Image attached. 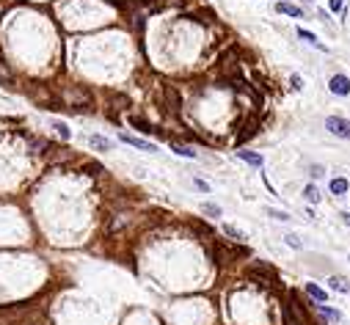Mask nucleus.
I'll list each match as a JSON object with an SVG mask.
<instances>
[{
    "label": "nucleus",
    "instance_id": "1",
    "mask_svg": "<svg viewBox=\"0 0 350 325\" xmlns=\"http://www.w3.org/2000/svg\"><path fill=\"white\" fill-rule=\"evenodd\" d=\"M325 127H328V132H333V135L350 138V121H348V119H339V116H328V119H325Z\"/></svg>",
    "mask_w": 350,
    "mask_h": 325
},
{
    "label": "nucleus",
    "instance_id": "2",
    "mask_svg": "<svg viewBox=\"0 0 350 325\" xmlns=\"http://www.w3.org/2000/svg\"><path fill=\"white\" fill-rule=\"evenodd\" d=\"M121 141L127 146H135V149H141V152H157V146L152 144V141H144V138H138V135H130V132H121Z\"/></svg>",
    "mask_w": 350,
    "mask_h": 325
},
{
    "label": "nucleus",
    "instance_id": "3",
    "mask_svg": "<svg viewBox=\"0 0 350 325\" xmlns=\"http://www.w3.org/2000/svg\"><path fill=\"white\" fill-rule=\"evenodd\" d=\"M328 88H331L333 94L348 97V94H350V80H348L345 75H333V77H331V83H328Z\"/></svg>",
    "mask_w": 350,
    "mask_h": 325
},
{
    "label": "nucleus",
    "instance_id": "4",
    "mask_svg": "<svg viewBox=\"0 0 350 325\" xmlns=\"http://www.w3.org/2000/svg\"><path fill=\"white\" fill-rule=\"evenodd\" d=\"M315 311H317V314H323L325 320H331V323H339V320H342V314L336 311V309H328V306H323V303H317Z\"/></svg>",
    "mask_w": 350,
    "mask_h": 325
},
{
    "label": "nucleus",
    "instance_id": "5",
    "mask_svg": "<svg viewBox=\"0 0 350 325\" xmlns=\"http://www.w3.org/2000/svg\"><path fill=\"white\" fill-rule=\"evenodd\" d=\"M240 160H246L248 165H262V154H256V152H248V149H240L237 152Z\"/></svg>",
    "mask_w": 350,
    "mask_h": 325
},
{
    "label": "nucleus",
    "instance_id": "6",
    "mask_svg": "<svg viewBox=\"0 0 350 325\" xmlns=\"http://www.w3.org/2000/svg\"><path fill=\"white\" fill-rule=\"evenodd\" d=\"M298 36H300V39H303V42H306V44H315V47H317V50H328V47H325V44H320V42H317V36L315 33H309V31H303V28H298Z\"/></svg>",
    "mask_w": 350,
    "mask_h": 325
},
{
    "label": "nucleus",
    "instance_id": "7",
    "mask_svg": "<svg viewBox=\"0 0 350 325\" xmlns=\"http://www.w3.org/2000/svg\"><path fill=\"white\" fill-rule=\"evenodd\" d=\"M276 9L282 11V14H290V17H303V9H298V6H290V3H279V6H276Z\"/></svg>",
    "mask_w": 350,
    "mask_h": 325
},
{
    "label": "nucleus",
    "instance_id": "8",
    "mask_svg": "<svg viewBox=\"0 0 350 325\" xmlns=\"http://www.w3.org/2000/svg\"><path fill=\"white\" fill-rule=\"evenodd\" d=\"M88 144L94 146V149H100V152H108V149H111V141L102 138V135H91L88 138Z\"/></svg>",
    "mask_w": 350,
    "mask_h": 325
},
{
    "label": "nucleus",
    "instance_id": "9",
    "mask_svg": "<svg viewBox=\"0 0 350 325\" xmlns=\"http://www.w3.org/2000/svg\"><path fill=\"white\" fill-rule=\"evenodd\" d=\"M306 292H309V295H312V298L317 300V303H325V298H328V295H325V290H320V287H315V284H309V287H306Z\"/></svg>",
    "mask_w": 350,
    "mask_h": 325
},
{
    "label": "nucleus",
    "instance_id": "10",
    "mask_svg": "<svg viewBox=\"0 0 350 325\" xmlns=\"http://www.w3.org/2000/svg\"><path fill=\"white\" fill-rule=\"evenodd\" d=\"M345 190H348V179H331V193L333 196H342V193H345Z\"/></svg>",
    "mask_w": 350,
    "mask_h": 325
},
{
    "label": "nucleus",
    "instance_id": "11",
    "mask_svg": "<svg viewBox=\"0 0 350 325\" xmlns=\"http://www.w3.org/2000/svg\"><path fill=\"white\" fill-rule=\"evenodd\" d=\"M223 231H226V234H229L232 240H237V243H243V240H246V234H243V231H240L237 226H232V223H226V226H223Z\"/></svg>",
    "mask_w": 350,
    "mask_h": 325
},
{
    "label": "nucleus",
    "instance_id": "12",
    "mask_svg": "<svg viewBox=\"0 0 350 325\" xmlns=\"http://www.w3.org/2000/svg\"><path fill=\"white\" fill-rule=\"evenodd\" d=\"M52 127H55V132H58V135L64 138V141H69V138H72V130H69L67 124H64V121H55Z\"/></svg>",
    "mask_w": 350,
    "mask_h": 325
},
{
    "label": "nucleus",
    "instance_id": "13",
    "mask_svg": "<svg viewBox=\"0 0 350 325\" xmlns=\"http://www.w3.org/2000/svg\"><path fill=\"white\" fill-rule=\"evenodd\" d=\"M303 193H306V198H309V201H315V204L320 201V190H317L315 185H309V188L303 190Z\"/></svg>",
    "mask_w": 350,
    "mask_h": 325
},
{
    "label": "nucleus",
    "instance_id": "14",
    "mask_svg": "<svg viewBox=\"0 0 350 325\" xmlns=\"http://www.w3.org/2000/svg\"><path fill=\"white\" fill-rule=\"evenodd\" d=\"M201 210H204V212L210 215V218H218V215H221V207H218V204H204Z\"/></svg>",
    "mask_w": 350,
    "mask_h": 325
},
{
    "label": "nucleus",
    "instance_id": "15",
    "mask_svg": "<svg viewBox=\"0 0 350 325\" xmlns=\"http://www.w3.org/2000/svg\"><path fill=\"white\" fill-rule=\"evenodd\" d=\"M174 152L182 154V157H196V152H193V149H188V146H180V144L174 146Z\"/></svg>",
    "mask_w": 350,
    "mask_h": 325
},
{
    "label": "nucleus",
    "instance_id": "16",
    "mask_svg": "<svg viewBox=\"0 0 350 325\" xmlns=\"http://www.w3.org/2000/svg\"><path fill=\"white\" fill-rule=\"evenodd\" d=\"M331 287H333V290H339V292H348V284L342 281V278H336V276L331 278Z\"/></svg>",
    "mask_w": 350,
    "mask_h": 325
},
{
    "label": "nucleus",
    "instance_id": "17",
    "mask_svg": "<svg viewBox=\"0 0 350 325\" xmlns=\"http://www.w3.org/2000/svg\"><path fill=\"white\" fill-rule=\"evenodd\" d=\"M267 215H270V218H276V221H287V218H290V215L282 212V210H267Z\"/></svg>",
    "mask_w": 350,
    "mask_h": 325
},
{
    "label": "nucleus",
    "instance_id": "18",
    "mask_svg": "<svg viewBox=\"0 0 350 325\" xmlns=\"http://www.w3.org/2000/svg\"><path fill=\"white\" fill-rule=\"evenodd\" d=\"M133 124H135V127L141 130V132H149V130H152L149 124H146V121H141V119H133Z\"/></svg>",
    "mask_w": 350,
    "mask_h": 325
},
{
    "label": "nucleus",
    "instance_id": "19",
    "mask_svg": "<svg viewBox=\"0 0 350 325\" xmlns=\"http://www.w3.org/2000/svg\"><path fill=\"white\" fill-rule=\"evenodd\" d=\"M0 80H3V83H9V80H11V75H9V69L3 66V64H0Z\"/></svg>",
    "mask_w": 350,
    "mask_h": 325
},
{
    "label": "nucleus",
    "instance_id": "20",
    "mask_svg": "<svg viewBox=\"0 0 350 325\" xmlns=\"http://www.w3.org/2000/svg\"><path fill=\"white\" fill-rule=\"evenodd\" d=\"M328 6H331V11H342V6H345V0H331Z\"/></svg>",
    "mask_w": 350,
    "mask_h": 325
},
{
    "label": "nucleus",
    "instance_id": "21",
    "mask_svg": "<svg viewBox=\"0 0 350 325\" xmlns=\"http://www.w3.org/2000/svg\"><path fill=\"white\" fill-rule=\"evenodd\" d=\"M287 245H292V248H300V240L290 234V237H287Z\"/></svg>",
    "mask_w": 350,
    "mask_h": 325
},
{
    "label": "nucleus",
    "instance_id": "22",
    "mask_svg": "<svg viewBox=\"0 0 350 325\" xmlns=\"http://www.w3.org/2000/svg\"><path fill=\"white\" fill-rule=\"evenodd\" d=\"M290 83H292V86H295V88H303V80H300V77H298V75H295V77H292V80H290Z\"/></svg>",
    "mask_w": 350,
    "mask_h": 325
},
{
    "label": "nucleus",
    "instance_id": "23",
    "mask_svg": "<svg viewBox=\"0 0 350 325\" xmlns=\"http://www.w3.org/2000/svg\"><path fill=\"white\" fill-rule=\"evenodd\" d=\"M309 174H312V177H323V168H320V165H315V168H312Z\"/></svg>",
    "mask_w": 350,
    "mask_h": 325
},
{
    "label": "nucleus",
    "instance_id": "24",
    "mask_svg": "<svg viewBox=\"0 0 350 325\" xmlns=\"http://www.w3.org/2000/svg\"><path fill=\"white\" fill-rule=\"evenodd\" d=\"M345 221H348V223H350V215H345Z\"/></svg>",
    "mask_w": 350,
    "mask_h": 325
},
{
    "label": "nucleus",
    "instance_id": "25",
    "mask_svg": "<svg viewBox=\"0 0 350 325\" xmlns=\"http://www.w3.org/2000/svg\"><path fill=\"white\" fill-rule=\"evenodd\" d=\"M306 3H312V0H306Z\"/></svg>",
    "mask_w": 350,
    "mask_h": 325
}]
</instances>
